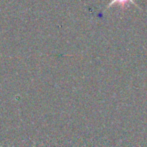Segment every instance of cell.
Listing matches in <instances>:
<instances>
[{
  "mask_svg": "<svg viewBox=\"0 0 147 147\" xmlns=\"http://www.w3.org/2000/svg\"><path fill=\"white\" fill-rule=\"evenodd\" d=\"M128 2H131V3H133L134 5L136 6V7L139 8V6H138L137 4H136L135 2H134V0H111V2H109V3L107 4L106 9H107V8L112 7V6L115 5V4H118V5H120V6H121L122 9H124V8H125V6H126V4H127Z\"/></svg>",
  "mask_w": 147,
  "mask_h": 147,
  "instance_id": "6da1fadb",
  "label": "cell"
}]
</instances>
